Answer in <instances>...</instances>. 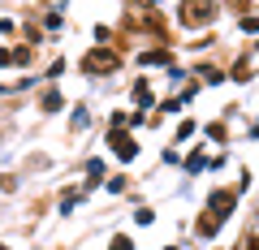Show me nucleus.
<instances>
[{"label":"nucleus","mask_w":259,"mask_h":250,"mask_svg":"<svg viewBox=\"0 0 259 250\" xmlns=\"http://www.w3.org/2000/svg\"><path fill=\"white\" fill-rule=\"evenodd\" d=\"M212 0H186L182 5V22L186 26H199V22H212Z\"/></svg>","instance_id":"2"},{"label":"nucleus","mask_w":259,"mask_h":250,"mask_svg":"<svg viewBox=\"0 0 259 250\" xmlns=\"http://www.w3.org/2000/svg\"><path fill=\"white\" fill-rule=\"evenodd\" d=\"M82 69L87 74H108V69H117V52H87Z\"/></svg>","instance_id":"3"},{"label":"nucleus","mask_w":259,"mask_h":250,"mask_svg":"<svg viewBox=\"0 0 259 250\" xmlns=\"http://www.w3.org/2000/svg\"><path fill=\"white\" fill-rule=\"evenodd\" d=\"M233 5H242V0H233Z\"/></svg>","instance_id":"6"},{"label":"nucleus","mask_w":259,"mask_h":250,"mask_svg":"<svg viewBox=\"0 0 259 250\" xmlns=\"http://www.w3.org/2000/svg\"><path fill=\"white\" fill-rule=\"evenodd\" d=\"M112 250H134V246H130L125 237H117V241H112Z\"/></svg>","instance_id":"5"},{"label":"nucleus","mask_w":259,"mask_h":250,"mask_svg":"<svg viewBox=\"0 0 259 250\" xmlns=\"http://www.w3.org/2000/svg\"><path fill=\"white\" fill-rule=\"evenodd\" d=\"M112 151H117L121 160H134V138H125V134L117 130V134H112Z\"/></svg>","instance_id":"4"},{"label":"nucleus","mask_w":259,"mask_h":250,"mask_svg":"<svg viewBox=\"0 0 259 250\" xmlns=\"http://www.w3.org/2000/svg\"><path fill=\"white\" fill-rule=\"evenodd\" d=\"M229 207H233V194H229V190H216V194L207 198V220L199 224V233H203V237H207V233H216V224L225 220V212H229Z\"/></svg>","instance_id":"1"}]
</instances>
